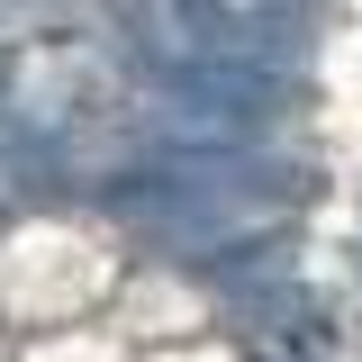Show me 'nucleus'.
Here are the masks:
<instances>
[{"label": "nucleus", "mask_w": 362, "mask_h": 362, "mask_svg": "<svg viewBox=\"0 0 362 362\" xmlns=\"http://www.w3.org/2000/svg\"><path fill=\"white\" fill-rule=\"evenodd\" d=\"M163 9L199 54H272L299 18V0H163Z\"/></svg>", "instance_id": "f257e3e1"}]
</instances>
